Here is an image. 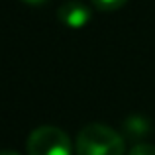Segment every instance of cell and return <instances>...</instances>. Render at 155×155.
<instances>
[{
  "label": "cell",
  "mask_w": 155,
  "mask_h": 155,
  "mask_svg": "<svg viewBox=\"0 0 155 155\" xmlns=\"http://www.w3.org/2000/svg\"><path fill=\"white\" fill-rule=\"evenodd\" d=\"M77 155H124V137L104 124H88L75 140Z\"/></svg>",
  "instance_id": "cell-1"
},
{
  "label": "cell",
  "mask_w": 155,
  "mask_h": 155,
  "mask_svg": "<svg viewBox=\"0 0 155 155\" xmlns=\"http://www.w3.org/2000/svg\"><path fill=\"white\" fill-rule=\"evenodd\" d=\"M28 155H73L69 136L57 126H39L28 136Z\"/></svg>",
  "instance_id": "cell-2"
},
{
  "label": "cell",
  "mask_w": 155,
  "mask_h": 155,
  "mask_svg": "<svg viewBox=\"0 0 155 155\" xmlns=\"http://www.w3.org/2000/svg\"><path fill=\"white\" fill-rule=\"evenodd\" d=\"M57 18L63 26L71 28V30H79V28H84L92 18L91 8L84 2H79V0H69V2L61 4L59 10H57Z\"/></svg>",
  "instance_id": "cell-3"
},
{
  "label": "cell",
  "mask_w": 155,
  "mask_h": 155,
  "mask_svg": "<svg viewBox=\"0 0 155 155\" xmlns=\"http://www.w3.org/2000/svg\"><path fill=\"white\" fill-rule=\"evenodd\" d=\"M91 2L102 12H114L118 8H122L124 4H128V0H91Z\"/></svg>",
  "instance_id": "cell-4"
},
{
  "label": "cell",
  "mask_w": 155,
  "mask_h": 155,
  "mask_svg": "<svg viewBox=\"0 0 155 155\" xmlns=\"http://www.w3.org/2000/svg\"><path fill=\"white\" fill-rule=\"evenodd\" d=\"M128 155H155V145L151 143H134L132 149L128 151Z\"/></svg>",
  "instance_id": "cell-5"
},
{
  "label": "cell",
  "mask_w": 155,
  "mask_h": 155,
  "mask_svg": "<svg viewBox=\"0 0 155 155\" xmlns=\"http://www.w3.org/2000/svg\"><path fill=\"white\" fill-rule=\"evenodd\" d=\"M22 2H26V4H30V6H41V4H45V2H49V0H22Z\"/></svg>",
  "instance_id": "cell-6"
},
{
  "label": "cell",
  "mask_w": 155,
  "mask_h": 155,
  "mask_svg": "<svg viewBox=\"0 0 155 155\" xmlns=\"http://www.w3.org/2000/svg\"><path fill=\"white\" fill-rule=\"evenodd\" d=\"M0 155H20L16 151H10V149H4V151H0Z\"/></svg>",
  "instance_id": "cell-7"
}]
</instances>
